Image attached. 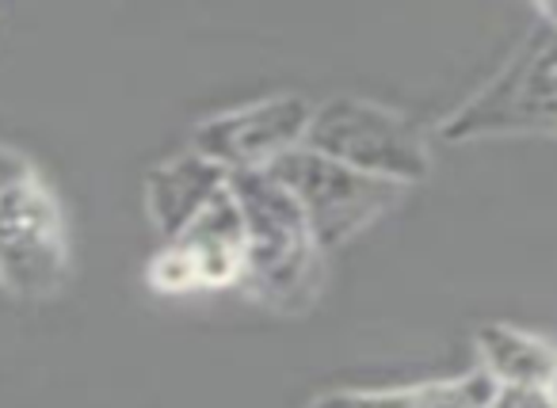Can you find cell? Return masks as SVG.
Instances as JSON below:
<instances>
[{
  "label": "cell",
  "instance_id": "6da1fadb",
  "mask_svg": "<svg viewBox=\"0 0 557 408\" xmlns=\"http://www.w3.org/2000/svg\"><path fill=\"white\" fill-rule=\"evenodd\" d=\"M230 195L245 218L240 286L271 306H302L321 283V248L302 207L268 169L230 172Z\"/></svg>",
  "mask_w": 557,
  "mask_h": 408
},
{
  "label": "cell",
  "instance_id": "7a4b0ae2",
  "mask_svg": "<svg viewBox=\"0 0 557 408\" xmlns=\"http://www.w3.org/2000/svg\"><path fill=\"white\" fill-rule=\"evenodd\" d=\"M302 146L363 176L389 180L401 187L420 184L432 172V153H428L420 126L397 111L356 100V96H336L313 108Z\"/></svg>",
  "mask_w": 557,
  "mask_h": 408
},
{
  "label": "cell",
  "instance_id": "3957f363",
  "mask_svg": "<svg viewBox=\"0 0 557 408\" xmlns=\"http://www.w3.org/2000/svg\"><path fill=\"white\" fill-rule=\"evenodd\" d=\"M268 172L302 207L321 252H333L344 240L363 233L367 225L379 222L409 191L401 184L363 176V172L348 169V164L329 161V157L313 153L306 146L290 149L287 157H278L275 164H268Z\"/></svg>",
  "mask_w": 557,
  "mask_h": 408
},
{
  "label": "cell",
  "instance_id": "277c9868",
  "mask_svg": "<svg viewBox=\"0 0 557 408\" xmlns=\"http://www.w3.org/2000/svg\"><path fill=\"white\" fill-rule=\"evenodd\" d=\"M546 32L527 42L511 70L466 103L447 126V138H485V134L557 131V9H539Z\"/></svg>",
  "mask_w": 557,
  "mask_h": 408
},
{
  "label": "cell",
  "instance_id": "5b68a950",
  "mask_svg": "<svg viewBox=\"0 0 557 408\" xmlns=\"http://www.w3.org/2000/svg\"><path fill=\"white\" fill-rule=\"evenodd\" d=\"M310 119L313 103H306L302 96H271V100L207 119L195 131L191 149L225 172L268 169L290 149H302Z\"/></svg>",
  "mask_w": 557,
  "mask_h": 408
},
{
  "label": "cell",
  "instance_id": "8992f818",
  "mask_svg": "<svg viewBox=\"0 0 557 408\" xmlns=\"http://www.w3.org/2000/svg\"><path fill=\"white\" fill-rule=\"evenodd\" d=\"M65 275V233L39 180L0 195V279L24 294H47Z\"/></svg>",
  "mask_w": 557,
  "mask_h": 408
},
{
  "label": "cell",
  "instance_id": "52a82bcc",
  "mask_svg": "<svg viewBox=\"0 0 557 408\" xmlns=\"http://www.w3.org/2000/svg\"><path fill=\"white\" fill-rule=\"evenodd\" d=\"M172 245L191 260L199 275V290L210 286H237L245 275V218H240L237 199L230 195V184L199 210L191 225L180 233Z\"/></svg>",
  "mask_w": 557,
  "mask_h": 408
},
{
  "label": "cell",
  "instance_id": "ba28073f",
  "mask_svg": "<svg viewBox=\"0 0 557 408\" xmlns=\"http://www.w3.org/2000/svg\"><path fill=\"white\" fill-rule=\"evenodd\" d=\"M225 184H230V172L218 169L207 157H199L195 149L172 157V161L157 164L146 180L149 218H153V225L164 237L176 240Z\"/></svg>",
  "mask_w": 557,
  "mask_h": 408
},
{
  "label": "cell",
  "instance_id": "9c48e42d",
  "mask_svg": "<svg viewBox=\"0 0 557 408\" xmlns=\"http://www.w3.org/2000/svg\"><path fill=\"white\" fill-rule=\"evenodd\" d=\"M496 382L485 370H473L450 382L401 385V390H367V393H329L313 408H488Z\"/></svg>",
  "mask_w": 557,
  "mask_h": 408
},
{
  "label": "cell",
  "instance_id": "30bf717a",
  "mask_svg": "<svg viewBox=\"0 0 557 408\" xmlns=\"http://www.w3.org/2000/svg\"><path fill=\"white\" fill-rule=\"evenodd\" d=\"M481 370L496 385H549L557 374V347L511 324H485L478 332Z\"/></svg>",
  "mask_w": 557,
  "mask_h": 408
},
{
  "label": "cell",
  "instance_id": "8fae6325",
  "mask_svg": "<svg viewBox=\"0 0 557 408\" xmlns=\"http://www.w3.org/2000/svg\"><path fill=\"white\" fill-rule=\"evenodd\" d=\"M149 283H153L161 294H191V290H199V275H195L191 260H187L176 245H169L153 263H149Z\"/></svg>",
  "mask_w": 557,
  "mask_h": 408
},
{
  "label": "cell",
  "instance_id": "7c38bea8",
  "mask_svg": "<svg viewBox=\"0 0 557 408\" xmlns=\"http://www.w3.org/2000/svg\"><path fill=\"white\" fill-rule=\"evenodd\" d=\"M488 408H557L549 385H496Z\"/></svg>",
  "mask_w": 557,
  "mask_h": 408
},
{
  "label": "cell",
  "instance_id": "4fadbf2b",
  "mask_svg": "<svg viewBox=\"0 0 557 408\" xmlns=\"http://www.w3.org/2000/svg\"><path fill=\"white\" fill-rule=\"evenodd\" d=\"M32 176H35V172H32V164H27L24 157L9 153V149H0V195L12 191V187H20V184H27Z\"/></svg>",
  "mask_w": 557,
  "mask_h": 408
},
{
  "label": "cell",
  "instance_id": "5bb4252c",
  "mask_svg": "<svg viewBox=\"0 0 557 408\" xmlns=\"http://www.w3.org/2000/svg\"><path fill=\"white\" fill-rule=\"evenodd\" d=\"M549 393H554V400H557V374H554V382H549Z\"/></svg>",
  "mask_w": 557,
  "mask_h": 408
}]
</instances>
